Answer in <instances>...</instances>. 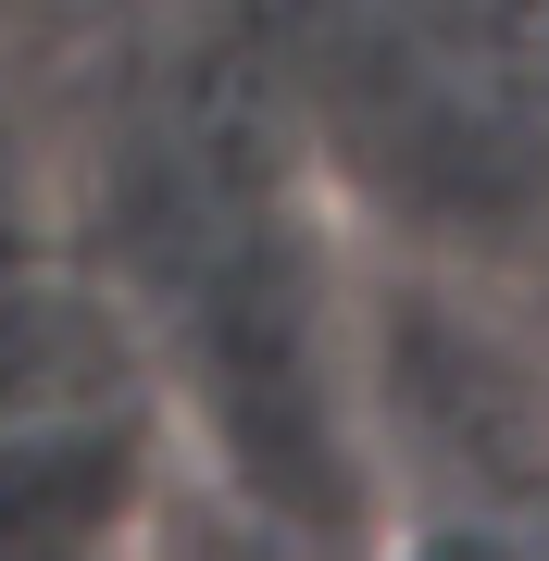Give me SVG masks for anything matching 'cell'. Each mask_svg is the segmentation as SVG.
<instances>
[{
    "label": "cell",
    "mask_w": 549,
    "mask_h": 561,
    "mask_svg": "<svg viewBox=\"0 0 549 561\" xmlns=\"http://www.w3.org/2000/svg\"><path fill=\"white\" fill-rule=\"evenodd\" d=\"M287 138L338 213L488 275L549 225V25L525 0H275Z\"/></svg>",
    "instance_id": "obj_1"
},
{
    "label": "cell",
    "mask_w": 549,
    "mask_h": 561,
    "mask_svg": "<svg viewBox=\"0 0 549 561\" xmlns=\"http://www.w3.org/2000/svg\"><path fill=\"white\" fill-rule=\"evenodd\" d=\"M201 500L163 400L113 387H25L0 400V549L13 561H88V549H150Z\"/></svg>",
    "instance_id": "obj_2"
},
{
    "label": "cell",
    "mask_w": 549,
    "mask_h": 561,
    "mask_svg": "<svg viewBox=\"0 0 549 561\" xmlns=\"http://www.w3.org/2000/svg\"><path fill=\"white\" fill-rule=\"evenodd\" d=\"M62 13H76V0H0V50H25V38H50Z\"/></svg>",
    "instance_id": "obj_3"
}]
</instances>
